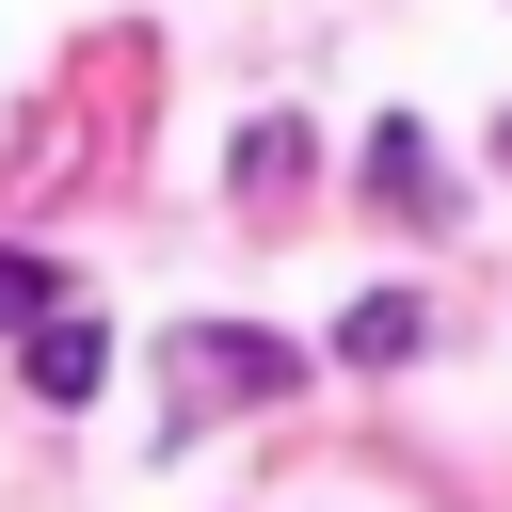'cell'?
<instances>
[{"mask_svg":"<svg viewBox=\"0 0 512 512\" xmlns=\"http://www.w3.org/2000/svg\"><path fill=\"white\" fill-rule=\"evenodd\" d=\"M256 400H304V352L256 336V320H176L160 336V416L208 432V416H256Z\"/></svg>","mask_w":512,"mask_h":512,"instance_id":"6da1fadb","label":"cell"},{"mask_svg":"<svg viewBox=\"0 0 512 512\" xmlns=\"http://www.w3.org/2000/svg\"><path fill=\"white\" fill-rule=\"evenodd\" d=\"M368 208H384V224H448V160H432V128H400V112L368 128Z\"/></svg>","mask_w":512,"mask_h":512,"instance_id":"7a4b0ae2","label":"cell"},{"mask_svg":"<svg viewBox=\"0 0 512 512\" xmlns=\"http://www.w3.org/2000/svg\"><path fill=\"white\" fill-rule=\"evenodd\" d=\"M16 368H32V400H48V416H80V400H96V384H112V336H96V320H64V304H48V320H32V352H16Z\"/></svg>","mask_w":512,"mask_h":512,"instance_id":"3957f363","label":"cell"},{"mask_svg":"<svg viewBox=\"0 0 512 512\" xmlns=\"http://www.w3.org/2000/svg\"><path fill=\"white\" fill-rule=\"evenodd\" d=\"M224 176H240V208H256V224H272V208H288V192H304V128H288V112H256V128H240V160H224Z\"/></svg>","mask_w":512,"mask_h":512,"instance_id":"277c9868","label":"cell"},{"mask_svg":"<svg viewBox=\"0 0 512 512\" xmlns=\"http://www.w3.org/2000/svg\"><path fill=\"white\" fill-rule=\"evenodd\" d=\"M416 336H432V304H416V288H368V304L336 320V352H352V368H400Z\"/></svg>","mask_w":512,"mask_h":512,"instance_id":"5b68a950","label":"cell"},{"mask_svg":"<svg viewBox=\"0 0 512 512\" xmlns=\"http://www.w3.org/2000/svg\"><path fill=\"white\" fill-rule=\"evenodd\" d=\"M48 304H64V272H48V256H32V240H0V336H32V320H48Z\"/></svg>","mask_w":512,"mask_h":512,"instance_id":"8992f818","label":"cell"}]
</instances>
